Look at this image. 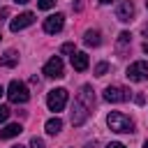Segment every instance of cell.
<instances>
[{
    "instance_id": "5",
    "label": "cell",
    "mask_w": 148,
    "mask_h": 148,
    "mask_svg": "<svg viewBox=\"0 0 148 148\" xmlns=\"http://www.w3.org/2000/svg\"><path fill=\"white\" fill-rule=\"evenodd\" d=\"M127 79H130V81H134V83L146 81V79H148V62H143V60L132 62V65L127 67Z\"/></svg>"
},
{
    "instance_id": "9",
    "label": "cell",
    "mask_w": 148,
    "mask_h": 148,
    "mask_svg": "<svg viewBox=\"0 0 148 148\" xmlns=\"http://www.w3.org/2000/svg\"><path fill=\"white\" fill-rule=\"evenodd\" d=\"M116 18L123 21V23H130L134 18V5H132V0H123L116 7Z\"/></svg>"
},
{
    "instance_id": "19",
    "label": "cell",
    "mask_w": 148,
    "mask_h": 148,
    "mask_svg": "<svg viewBox=\"0 0 148 148\" xmlns=\"http://www.w3.org/2000/svg\"><path fill=\"white\" fill-rule=\"evenodd\" d=\"M9 113H12L9 106H0V123H5V120L9 118Z\"/></svg>"
},
{
    "instance_id": "2",
    "label": "cell",
    "mask_w": 148,
    "mask_h": 148,
    "mask_svg": "<svg viewBox=\"0 0 148 148\" xmlns=\"http://www.w3.org/2000/svg\"><path fill=\"white\" fill-rule=\"evenodd\" d=\"M106 125H109L113 132H118V134H130V132H134V120H132L130 116L120 113V111H111V113L106 116Z\"/></svg>"
},
{
    "instance_id": "17",
    "label": "cell",
    "mask_w": 148,
    "mask_h": 148,
    "mask_svg": "<svg viewBox=\"0 0 148 148\" xmlns=\"http://www.w3.org/2000/svg\"><path fill=\"white\" fill-rule=\"evenodd\" d=\"M106 72H109V65H106V62H99V65L95 67V74H97V76H104Z\"/></svg>"
},
{
    "instance_id": "8",
    "label": "cell",
    "mask_w": 148,
    "mask_h": 148,
    "mask_svg": "<svg viewBox=\"0 0 148 148\" xmlns=\"http://www.w3.org/2000/svg\"><path fill=\"white\" fill-rule=\"evenodd\" d=\"M32 21H35V14H32V12H23V14H18V16H14V18H12L9 30H12V32H18V30H23V28L32 25Z\"/></svg>"
},
{
    "instance_id": "10",
    "label": "cell",
    "mask_w": 148,
    "mask_h": 148,
    "mask_svg": "<svg viewBox=\"0 0 148 148\" xmlns=\"http://www.w3.org/2000/svg\"><path fill=\"white\" fill-rule=\"evenodd\" d=\"M130 95H127V90L125 88H120V86H109V88H104V99L106 102H113V104H118V102H125Z\"/></svg>"
},
{
    "instance_id": "18",
    "label": "cell",
    "mask_w": 148,
    "mask_h": 148,
    "mask_svg": "<svg viewBox=\"0 0 148 148\" xmlns=\"http://www.w3.org/2000/svg\"><path fill=\"white\" fill-rule=\"evenodd\" d=\"M56 5V0H37V7L39 9H51Z\"/></svg>"
},
{
    "instance_id": "6",
    "label": "cell",
    "mask_w": 148,
    "mask_h": 148,
    "mask_svg": "<svg viewBox=\"0 0 148 148\" xmlns=\"http://www.w3.org/2000/svg\"><path fill=\"white\" fill-rule=\"evenodd\" d=\"M62 72H65V65H62V58H58V56H53L51 60H46V65H44V74H46V76H51V79H60V76H65Z\"/></svg>"
},
{
    "instance_id": "24",
    "label": "cell",
    "mask_w": 148,
    "mask_h": 148,
    "mask_svg": "<svg viewBox=\"0 0 148 148\" xmlns=\"http://www.w3.org/2000/svg\"><path fill=\"white\" fill-rule=\"evenodd\" d=\"M143 53H148V42H146V44H143Z\"/></svg>"
},
{
    "instance_id": "25",
    "label": "cell",
    "mask_w": 148,
    "mask_h": 148,
    "mask_svg": "<svg viewBox=\"0 0 148 148\" xmlns=\"http://www.w3.org/2000/svg\"><path fill=\"white\" fill-rule=\"evenodd\" d=\"M14 2H21V5H25V2H28V0H14Z\"/></svg>"
},
{
    "instance_id": "4",
    "label": "cell",
    "mask_w": 148,
    "mask_h": 148,
    "mask_svg": "<svg viewBox=\"0 0 148 148\" xmlns=\"http://www.w3.org/2000/svg\"><path fill=\"white\" fill-rule=\"evenodd\" d=\"M46 104H49V109L51 111H62L65 109V104H67V90L65 88H53V90H49V95H46Z\"/></svg>"
},
{
    "instance_id": "20",
    "label": "cell",
    "mask_w": 148,
    "mask_h": 148,
    "mask_svg": "<svg viewBox=\"0 0 148 148\" xmlns=\"http://www.w3.org/2000/svg\"><path fill=\"white\" fill-rule=\"evenodd\" d=\"M30 148H44V141L37 139V136H32V139H30Z\"/></svg>"
},
{
    "instance_id": "14",
    "label": "cell",
    "mask_w": 148,
    "mask_h": 148,
    "mask_svg": "<svg viewBox=\"0 0 148 148\" xmlns=\"http://www.w3.org/2000/svg\"><path fill=\"white\" fill-rule=\"evenodd\" d=\"M23 132V127L18 125V123H12V125H7L5 130H0V139H14V136H18Z\"/></svg>"
},
{
    "instance_id": "28",
    "label": "cell",
    "mask_w": 148,
    "mask_h": 148,
    "mask_svg": "<svg viewBox=\"0 0 148 148\" xmlns=\"http://www.w3.org/2000/svg\"><path fill=\"white\" fill-rule=\"evenodd\" d=\"M12 148H25V146H12Z\"/></svg>"
},
{
    "instance_id": "3",
    "label": "cell",
    "mask_w": 148,
    "mask_h": 148,
    "mask_svg": "<svg viewBox=\"0 0 148 148\" xmlns=\"http://www.w3.org/2000/svg\"><path fill=\"white\" fill-rule=\"evenodd\" d=\"M7 97H9V102H12V104H25V102H28V97H30V92H28V88H25V83H23V81L14 79V81L7 86Z\"/></svg>"
},
{
    "instance_id": "11",
    "label": "cell",
    "mask_w": 148,
    "mask_h": 148,
    "mask_svg": "<svg viewBox=\"0 0 148 148\" xmlns=\"http://www.w3.org/2000/svg\"><path fill=\"white\" fill-rule=\"evenodd\" d=\"M72 67H74L76 72H83V69H88V56H86L83 51H76V53L72 56Z\"/></svg>"
},
{
    "instance_id": "22",
    "label": "cell",
    "mask_w": 148,
    "mask_h": 148,
    "mask_svg": "<svg viewBox=\"0 0 148 148\" xmlns=\"http://www.w3.org/2000/svg\"><path fill=\"white\" fill-rule=\"evenodd\" d=\"M106 148H127V146H123V143H120V141H111V143H109V146H106Z\"/></svg>"
},
{
    "instance_id": "26",
    "label": "cell",
    "mask_w": 148,
    "mask_h": 148,
    "mask_svg": "<svg viewBox=\"0 0 148 148\" xmlns=\"http://www.w3.org/2000/svg\"><path fill=\"white\" fill-rule=\"evenodd\" d=\"M143 32H146V35H148V23H146V28H143Z\"/></svg>"
},
{
    "instance_id": "7",
    "label": "cell",
    "mask_w": 148,
    "mask_h": 148,
    "mask_svg": "<svg viewBox=\"0 0 148 148\" xmlns=\"http://www.w3.org/2000/svg\"><path fill=\"white\" fill-rule=\"evenodd\" d=\"M62 25H65V16L58 12V14H51V16H46L44 18V32H49V35H56V32H60L62 30Z\"/></svg>"
},
{
    "instance_id": "13",
    "label": "cell",
    "mask_w": 148,
    "mask_h": 148,
    "mask_svg": "<svg viewBox=\"0 0 148 148\" xmlns=\"http://www.w3.org/2000/svg\"><path fill=\"white\" fill-rule=\"evenodd\" d=\"M16 62H18V53H16L14 49H7V51L0 56V65H2V67H14Z\"/></svg>"
},
{
    "instance_id": "27",
    "label": "cell",
    "mask_w": 148,
    "mask_h": 148,
    "mask_svg": "<svg viewBox=\"0 0 148 148\" xmlns=\"http://www.w3.org/2000/svg\"><path fill=\"white\" fill-rule=\"evenodd\" d=\"M143 148H148V139H146V141H143Z\"/></svg>"
},
{
    "instance_id": "12",
    "label": "cell",
    "mask_w": 148,
    "mask_h": 148,
    "mask_svg": "<svg viewBox=\"0 0 148 148\" xmlns=\"http://www.w3.org/2000/svg\"><path fill=\"white\" fill-rule=\"evenodd\" d=\"M83 44L86 46H99L102 44V35H99V30H86V35H83Z\"/></svg>"
},
{
    "instance_id": "1",
    "label": "cell",
    "mask_w": 148,
    "mask_h": 148,
    "mask_svg": "<svg viewBox=\"0 0 148 148\" xmlns=\"http://www.w3.org/2000/svg\"><path fill=\"white\" fill-rule=\"evenodd\" d=\"M92 106H95V92L90 86H83L72 106V125H83L92 113Z\"/></svg>"
},
{
    "instance_id": "15",
    "label": "cell",
    "mask_w": 148,
    "mask_h": 148,
    "mask_svg": "<svg viewBox=\"0 0 148 148\" xmlns=\"http://www.w3.org/2000/svg\"><path fill=\"white\" fill-rule=\"evenodd\" d=\"M44 130H46V134H58V132L62 130V120H60L58 116H53V118H49V120H46Z\"/></svg>"
},
{
    "instance_id": "16",
    "label": "cell",
    "mask_w": 148,
    "mask_h": 148,
    "mask_svg": "<svg viewBox=\"0 0 148 148\" xmlns=\"http://www.w3.org/2000/svg\"><path fill=\"white\" fill-rule=\"evenodd\" d=\"M130 39H132V35H130V32H120V35H118V42H116V49L123 53V51L130 46Z\"/></svg>"
},
{
    "instance_id": "21",
    "label": "cell",
    "mask_w": 148,
    "mask_h": 148,
    "mask_svg": "<svg viewBox=\"0 0 148 148\" xmlns=\"http://www.w3.org/2000/svg\"><path fill=\"white\" fill-rule=\"evenodd\" d=\"M60 51H62V53H76V51H74V44H72V42L62 44V49H60Z\"/></svg>"
},
{
    "instance_id": "29",
    "label": "cell",
    "mask_w": 148,
    "mask_h": 148,
    "mask_svg": "<svg viewBox=\"0 0 148 148\" xmlns=\"http://www.w3.org/2000/svg\"><path fill=\"white\" fill-rule=\"evenodd\" d=\"M2 92H5V90H2V86H0V95H2Z\"/></svg>"
},
{
    "instance_id": "23",
    "label": "cell",
    "mask_w": 148,
    "mask_h": 148,
    "mask_svg": "<svg viewBox=\"0 0 148 148\" xmlns=\"http://www.w3.org/2000/svg\"><path fill=\"white\" fill-rule=\"evenodd\" d=\"M97 2H99V5H111L113 0H97Z\"/></svg>"
}]
</instances>
